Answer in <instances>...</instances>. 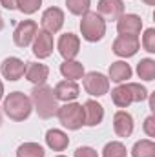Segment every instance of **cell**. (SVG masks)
Listing matches in <instances>:
<instances>
[{
	"mask_svg": "<svg viewBox=\"0 0 155 157\" xmlns=\"http://www.w3.org/2000/svg\"><path fill=\"white\" fill-rule=\"evenodd\" d=\"M31 102H33V108L37 110L39 117L42 119H51L53 115H57V110H59V101L55 97V91L51 86L47 84H37L33 90H31Z\"/></svg>",
	"mask_w": 155,
	"mask_h": 157,
	"instance_id": "1",
	"label": "cell"
},
{
	"mask_svg": "<svg viewBox=\"0 0 155 157\" xmlns=\"http://www.w3.org/2000/svg\"><path fill=\"white\" fill-rule=\"evenodd\" d=\"M150 97L148 90L139 82H126L119 84L115 90H112V101L117 108H128L133 102H142Z\"/></svg>",
	"mask_w": 155,
	"mask_h": 157,
	"instance_id": "2",
	"label": "cell"
},
{
	"mask_svg": "<svg viewBox=\"0 0 155 157\" xmlns=\"http://www.w3.org/2000/svg\"><path fill=\"white\" fill-rule=\"evenodd\" d=\"M4 113L11 121H17V122H22L31 115L33 112V102L31 99L22 93V91H11L7 97H4Z\"/></svg>",
	"mask_w": 155,
	"mask_h": 157,
	"instance_id": "3",
	"label": "cell"
},
{
	"mask_svg": "<svg viewBox=\"0 0 155 157\" xmlns=\"http://www.w3.org/2000/svg\"><path fill=\"white\" fill-rule=\"evenodd\" d=\"M80 33H82V39L88 42H99L106 35V20L97 11H88L82 15Z\"/></svg>",
	"mask_w": 155,
	"mask_h": 157,
	"instance_id": "4",
	"label": "cell"
},
{
	"mask_svg": "<svg viewBox=\"0 0 155 157\" xmlns=\"http://www.w3.org/2000/svg\"><path fill=\"white\" fill-rule=\"evenodd\" d=\"M57 117L60 121V124L64 128H68V130H80L84 126V110H82V104H78L75 101L66 102L64 106H59Z\"/></svg>",
	"mask_w": 155,
	"mask_h": 157,
	"instance_id": "5",
	"label": "cell"
},
{
	"mask_svg": "<svg viewBox=\"0 0 155 157\" xmlns=\"http://www.w3.org/2000/svg\"><path fill=\"white\" fill-rule=\"evenodd\" d=\"M82 86H84L86 93H89L91 97H102V95H106L110 91V78L104 73L89 71V73H84Z\"/></svg>",
	"mask_w": 155,
	"mask_h": 157,
	"instance_id": "6",
	"label": "cell"
},
{
	"mask_svg": "<svg viewBox=\"0 0 155 157\" xmlns=\"http://www.w3.org/2000/svg\"><path fill=\"white\" fill-rule=\"evenodd\" d=\"M37 31H39V26L35 20H22L17 24V28L13 31V42L18 48H28L33 42Z\"/></svg>",
	"mask_w": 155,
	"mask_h": 157,
	"instance_id": "7",
	"label": "cell"
},
{
	"mask_svg": "<svg viewBox=\"0 0 155 157\" xmlns=\"http://www.w3.org/2000/svg\"><path fill=\"white\" fill-rule=\"evenodd\" d=\"M139 49H141L139 37H133V35H119L113 40V53H115L117 57L130 59V57L137 55Z\"/></svg>",
	"mask_w": 155,
	"mask_h": 157,
	"instance_id": "8",
	"label": "cell"
},
{
	"mask_svg": "<svg viewBox=\"0 0 155 157\" xmlns=\"http://www.w3.org/2000/svg\"><path fill=\"white\" fill-rule=\"evenodd\" d=\"M40 24H42V29L47 31V33H59L64 26V11L60 7H47L44 13H42V18H40Z\"/></svg>",
	"mask_w": 155,
	"mask_h": 157,
	"instance_id": "9",
	"label": "cell"
},
{
	"mask_svg": "<svg viewBox=\"0 0 155 157\" xmlns=\"http://www.w3.org/2000/svg\"><path fill=\"white\" fill-rule=\"evenodd\" d=\"M57 49L64 60H75V57L80 51V39L75 33H64L57 42Z\"/></svg>",
	"mask_w": 155,
	"mask_h": 157,
	"instance_id": "10",
	"label": "cell"
},
{
	"mask_svg": "<svg viewBox=\"0 0 155 157\" xmlns=\"http://www.w3.org/2000/svg\"><path fill=\"white\" fill-rule=\"evenodd\" d=\"M142 29V18L135 13H126L120 15L117 20V31L119 35H133L137 37Z\"/></svg>",
	"mask_w": 155,
	"mask_h": 157,
	"instance_id": "11",
	"label": "cell"
},
{
	"mask_svg": "<svg viewBox=\"0 0 155 157\" xmlns=\"http://www.w3.org/2000/svg\"><path fill=\"white\" fill-rule=\"evenodd\" d=\"M31 44H33V55L35 57H39V59L51 57V53H53V35L51 33L39 29Z\"/></svg>",
	"mask_w": 155,
	"mask_h": 157,
	"instance_id": "12",
	"label": "cell"
},
{
	"mask_svg": "<svg viewBox=\"0 0 155 157\" xmlns=\"http://www.w3.org/2000/svg\"><path fill=\"white\" fill-rule=\"evenodd\" d=\"M0 71H2L4 78H7V80H18L24 77L26 64L18 57H7V59H4V62L0 66Z\"/></svg>",
	"mask_w": 155,
	"mask_h": 157,
	"instance_id": "13",
	"label": "cell"
},
{
	"mask_svg": "<svg viewBox=\"0 0 155 157\" xmlns=\"http://www.w3.org/2000/svg\"><path fill=\"white\" fill-rule=\"evenodd\" d=\"M97 13L104 20H119V17L124 15V2L122 0H99Z\"/></svg>",
	"mask_w": 155,
	"mask_h": 157,
	"instance_id": "14",
	"label": "cell"
},
{
	"mask_svg": "<svg viewBox=\"0 0 155 157\" xmlns=\"http://www.w3.org/2000/svg\"><path fill=\"white\" fill-rule=\"evenodd\" d=\"M53 91H55L57 101H64V102H71L80 95V88H78L77 80H68V78L60 80L53 88Z\"/></svg>",
	"mask_w": 155,
	"mask_h": 157,
	"instance_id": "15",
	"label": "cell"
},
{
	"mask_svg": "<svg viewBox=\"0 0 155 157\" xmlns=\"http://www.w3.org/2000/svg\"><path fill=\"white\" fill-rule=\"evenodd\" d=\"M133 128H135L133 117L126 110H119L113 115V132L117 133V137H130L133 133Z\"/></svg>",
	"mask_w": 155,
	"mask_h": 157,
	"instance_id": "16",
	"label": "cell"
},
{
	"mask_svg": "<svg viewBox=\"0 0 155 157\" xmlns=\"http://www.w3.org/2000/svg\"><path fill=\"white\" fill-rule=\"evenodd\" d=\"M84 110V126H99L104 119V108L97 101L89 99L82 104Z\"/></svg>",
	"mask_w": 155,
	"mask_h": 157,
	"instance_id": "17",
	"label": "cell"
},
{
	"mask_svg": "<svg viewBox=\"0 0 155 157\" xmlns=\"http://www.w3.org/2000/svg\"><path fill=\"white\" fill-rule=\"evenodd\" d=\"M24 77L29 82H33L35 86L37 84H46V80L49 77V68L46 64H40V62H26Z\"/></svg>",
	"mask_w": 155,
	"mask_h": 157,
	"instance_id": "18",
	"label": "cell"
},
{
	"mask_svg": "<svg viewBox=\"0 0 155 157\" xmlns=\"http://www.w3.org/2000/svg\"><path fill=\"white\" fill-rule=\"evenodd\" d=\"M46 144L47 148H51L53 152H64L70 144V137L62 132V130H47L46 132Z\"/></svg>",
	"mask_w": 155,
	"mask_h": 157,
	"instance_id": "19",
	"label": "cell"
},
{
	"mask_svg": "<svg viewBox=\"0 0 155 157\" xmlns=\"http://www.w3.org/2000/svg\"><path fill=\"white\" fill-rule=\"evenodd\" d=\"M131 73L133 71H131V68L126 60H115L110 66V71H108L110 77L108 78H112L117 84H122V82H128V78H131Z\"/></svg>",
	"mask_w": 155,
	"mask_h": 157,
	"instance_id": "20",
	"label": "cell"
},
{
	"mask_svg": "<svg viewBox=\"0 0 155 157\" xmlns=\"http://www.w3.org/2000/svg\"><path fill=\"white\" fill-rule=\"evenodd\" d=\"M60 73L68 80H78L84 77V64L78 60H64L60 64Z\"/></svg>",
	"mask_w": 155,
	"mask_h": 157,
	"instance_id": "21",
	"label": "cell"
},
{
	"mask_svg": "<svg viewBox=\"0 0 155 157\" xmlns=\"http://www.w3.org/2000/svg\"><path fill=\"white\" fill-rule=\"evenodd\" d=\"M133 157H155V143L152 139H142L137 141L131 148Z\"/></svg>",
	"mask_w": 155,
	"mask_h": 157,
	"instance_id": "22",
	"label": "cell"
},
{
	"mask_svg": "<svg viewBox=\"0 0 155 157\" xmlns=\"http://www.w3.org/2000/svg\"><path fill=\"white\" fill-rule=\"evenodd\" d=\"M137 75L139 78L150 82L155 78V60L153 59H141V62L137 64Z\"/></svg>",
	"mask_w": 155,
	"mask_h": 157,
	"instance_id": "23",
	"label": "cell"
},
{
	"mask_svg": "<svg viewBox=\"0 0 155 157\" xmlns=\"http://www.w3.org/2000/svg\"><path fill=\"white\" fill-rule=\"evenodd\" d=\"M46 152L39 143H24L17 148V157H44Z\"/></svg>",
	"mask_w": 155,
	"mask_h": 157,
	"instance_id": "24",
	"label": "cell"
},
{
	"mask_svg": "<svg viewBox=\"0 0 155 157\" xmlns=\"http://www.w3.org/2000/svg\"><path fill=\"white\" fill-rule=\"evenodd\" d=\"M102 157H128V150L120 141H112L104 146Z\"/></svg>",
	"mask_w": 155,
	"mask_h": 157,
	"instance_id": "25",
	"label": "cell"
},
{
	"mask_svg": "<svg viewBox=\"0 0 155 157\" xmlns=\"http://www.w3.org/2000/svg\"><path fill=\"white\" fill-rule=\"evenodd\" d=\"M66 6H68V11H70L71 15L82 17L84 13L89 11L91 0H66Z\"/></svg>",
	"mask_w": 155,
	"mask_h": 157,
	"instance_id": "26",
	"label": "cell"
},
{
	"mask_svg": "<svg viewBox=\"0 0 155 157\" xmlns=\"http://www.w3.org/2000/svg\"><path fill=\"white\" fill-rule=\"evenodd\" d=\"M42 6V0H18L17 2V9L22 11L24 15H33L37 13Z\"/></svg>",
	"mask_w": 155,
	"mask_h": 157,
	"instance_id": "27",
	"label": "cell"
},
{
	"mask_svg": "<svg viewBox=\"0 0 155 157\" xmlns=\"http://www.w3.org/2000/svg\"><path fill=\"white\" fill-rule=\"evenodd\" d=\"M142 48L148 51V53H155V29L153 28H148L142 35Z\"/></svg>",
	"mask_w": 155,
	"mask_h": 157,
	"instance_id": "28",
	"label": "cell"
},
{
	"mask_svg": "<svg viewBox=\"0 0 155 157\" xmlns=\"http://www.w3.org/2000/svg\"><path fill=\"white\" fill-rule=\"evenodd\" d=\"M73 157H99V154L91 146H78L75 150V154H73Z\"/></svg>",
	"mask_w": 155,
	"mask_h": 157,
	"instance_id": "29",
	"label": "cell"
},
{
	"mask_svg": "<svg viewBox=\"0 0 155 157\" xmlns=\"http://www.w3.org/2000/svg\"><path fill=\"white\" fill-rule=\"evenodd\" d=\"M144 133L148 135V137H155V117L153 115H148V117L144 119Z\"/></svg>",
	"mask_w": 155,
	"mask_h": 157,
	"instance_id": "30",
	"label": "cell"
},
{
	"mask_svg": "<svg viewBox=\"0 0 155 157\" xmlns=\"http://www.w3.org/2000/svg\"><path fill=\"white\" fill-rule=\"evenodd\" d=\"M17 2H18V0H0V4H2L6 9H17Z\"/></svg>",
	"mask_w": 155,
	"mask_h": 157,
	"instance_id": "31",
	"label": "cell"
},
{
	"mask_svg": "<svg viewBox=\"0 0 155 157\" xmlns=\"http://www.w3.org/2000/svg\"><path fill=\"white\" fill-rule=\"evenodd\" d=\"M4 99V84H2V80H0V101Z\"/></svg>",
	"mask_w": 155,
	"mask_h": 157,
	"instance_id": "32",
	"label": "cell"
},
{
	"mask_svg": "<svg viewBox=\"0 0 155 157\" xmlns=\"http://www.w3.org/2000/svg\"><path fill=\"white\" fill-rule=\"evenodd\" d=\"M146 6H155V0H142Z\"/></svg>",
	"mask_w": 155,
	"mask_h": 157,
	"instance_id": "33",
	"label": "cell"
},
{
	"mask_svg": "<svg viewBox=\"0 0 155 157\" xmlns=\"http://www.w3.org/2000/svg\"><path fill=\"white\" fill-rule=\"evenodd\" d=\"M4 29V18H2V15H0V31Z\"/></svg>",
	"mask_w": 155,
	"mask_h": 157,
	"instance_id": "34",
	"label": "cell"
},
{
	"mask_svg": "<svg viewBox=\"0 0 155 157\" xmlns=\"http://www.w3.org/2000/svg\"><path fill=\"white\" fill-rule=\"evenodd\" d=\"M0 126H2V112H0Z\"/></svg>",
	"mask_w": 155,
	"mask_h": 157,
	"instance_id": "35",
	"label": "cell"
},
{
	"mask_svg": "<svg viewBox=\"0 0 155 157\" xmlns=\"http://www.w3.org/2000/svg\"><path fill=\"white\" fill-rule=\"evenodd\" d=\"M57 157H66V155H57Z\"/></svg>",
	"mask_w": 155,
	"mask_h": 157,
	"instance_id": "36",
	"label": "cell"
}]
</instances>
